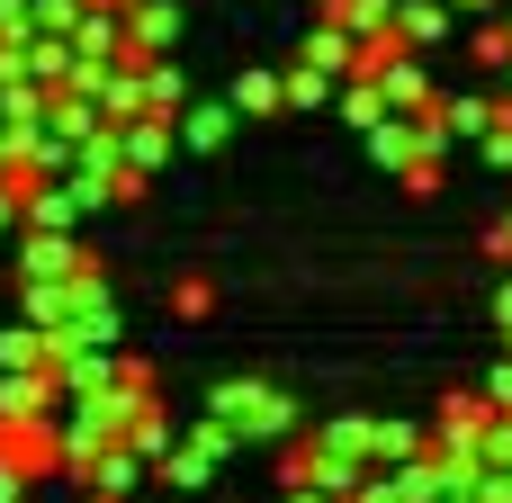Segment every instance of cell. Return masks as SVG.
I'll list each match as a JSON object with an SVG mask.
<instances>
[{
    "label": "cell",
    "mask_w": 512,
    "mask_h": 503,
    "mask_svg": "<svg viewBox=\"0 0 512 503\" xmlns=\"http://www.w3.org/2000/svg\"><path fill=\"white\" fill-rule=\"evenodd\" d=\"M495 315H504V333H512V288H504V297H495Z\"/></svg>",
    "instance_id": "22"
},
{
    "label": "cell",
    "mask_w": 512,
    "mask_h": 503,
    "mask_svg": "<svg viewBox=\"0 0 512 503\" xmlns=\"http://www.w3.org/2000/svg\"><path fill=\"white\" fill-rule=\"evenodd\" d=\"M288 503H333V495H315V486H297V495H288Z\"/></svg>",
    "instance_id": "21"
},
{
    "label": "cell",
    "mask_w": 512,
    "mask_h": 503,
    "mask_svg": "<svg viewBox=\"0 0 512 503\" xmlns=\"http://www.w3.org/2000/svg\"><path fill=\"white\" fill-rule=\"evenodd\" d=\"M468 45H477V63H512V27H504V18H486Z\"/></svg>",
    "instance_id": "16"
},
{
    "label": "cell",
    "mask_w": 512,
    "mask_h": 503,
    "mask_svg": "<svg viewBox=\"0 0 512 503\" xmlns=\"http://www.w3.org/2000/svg\"><path fill=\"white\" fill-rule=\"evenodd\" d=\"M225 450H234V432H225V423H216V414H207V423H198V432H189V459H180V450H171V468H162V477H171V486H207V477H216V459H225Z\"/></svg>",
    "instance_id": "3"
},
{
    "label": "cell",
    "mask_w": 512,
    "mask_h": 503,
    "mask_svg": "<svg viewBox=\"0 0 512 503\" xmlns=\"http://www.w3.org/2000/svg\"><path fill=\"white\" fill-rule=\"evenodd\" d=\"M342 117H351V126H378V117H387V90H378V81H351V90H342Z\"/></svg>",
    "instance_id": "15"
},
{
    "label": "cell",
    "mask_w": 512,
    "mask_h": 503,
    "mask_svg": "<svg viewBox=\"0 0 512 503\" xmlns=\"http://www.w3.org/2000/svg\"><path fill=\"white\" fill-rule=\"evenodd\" d=\"M54 396H63L54 369H9V378H0V423H18V414H54Z\"/></svg>",
    "instance_id": "5"
},
{
    "label": "cell",
    "mask_w": 512,
    "mask_h": 503,
    "mask_svg": "<svg viewBox=\"0 0 512 503\" xmlns=\"http://www.w3.org/2000/svg\"><path fill=\"white\" fill-rule=\"evenodd\" d=\"M315 441H324L342 468H369V423H333V432H315Z\"/></svg>",
    "instance_id": "14"
},
{
    "label": "cell",
    "mask_w": 512,
    "mask_h": 503,
    "mask_svg": "<svg viewBox=\"0 0 512 503\" xmlns=\"http://www.w3.org/2000/svg\"><path fill=\"white\" fill-rule=\"evenodd\" d=\"M486 423H495V396H450L441 405V441H477Z\"/></svg>",
    "instance_id": "9"
},
{
    "label": "cell",
    "mask_w": 512,
    "mask_h": 503,
    "mask_svg": "<svg viewBox=\"0 0 512 503\" xmlns=\"http://www.w3.org/2000/svg\"><path fill=\"white\" fill-rule=\"evenodd\" d=\"M324 99H333V72H324V63H306V54H297V63H288V72H279V108H324Z\"/></svg>",
    "instance_id": "8"
},
{
    "label": "cell",
    "mask_w": 512,
    "mask_h": 503,
    "mask_svg": "<svg viewBox=\"0 0 512 503\" xmlns=\"http://www.w3.org/2000/svg\"><path fill=\"white\" fill-rule=\"evenodd\" d=\"M9 225H18V198H9V189H0V234H9Z\"/></svg>",
    "instance_id": "20"
},
{
    "label": "cell",
    "mask_w": 512,
    "mask_h": 503,
    "mask_svg": "<svg viewBox=\"0 0 512 503\" xmlns=\"http://www.w3.org/2000/svg\"><path fill=\"white\" fill-rule=\"evenodd\" d=\"M171 306H180V315H207V306H216V288H207V279H180V288H171Z\"/></svg>",
    "instance_id": "17"
},
{
    "label": "cell",
    "mask_w": 512,
    "mask_h": 503,
    "mask_svg": "<svg viewBox=\"0 0 512 503\" xmlns=\"http://www.w3.org/2000/svg\"><path fill=\"white\" fill-rule=\"evenodd\" d=\"M378 90H387V108H396V117H405V108H414V99H423V72H414V63H405V54H396V63H387V72H378Z\"/></svg>",
    "instance_id": "12"
},
{
    "label": "cell",
    "mask_w": 512,
    "mask_h": 503,
    "mask_svg": "<svg viewBox=\"0 0 512 503\" xmlns=\"http://www.w3.org/2000/svg\"><path fill=\"white\" fill-rule=\"evenodd\" d=\"M387 27H396L405 45H441V36H450V0H405V9L387 0Z\"/></svg>",
    "instance_id": "6"
},
{
    "label": "cell",
    "mask_w": 512,
    "mask_h": 503,
    "mask_svg": "<svg viewBox=\"0 0 512 503\" xmlns=\"http://www.w3.org/2000/svg\"><path fill=\"white\" fill-rule=\"evenodd\" d=\"M18 270H27V279H72V270H90V252H81L63 225H36V234H27V261H18Z\"/></svg>",
    "instance_id": "4"
},
{
    "label": "cell",
    "mask_w": 512,
    "mask_h": 503,
    "mask_svg": "<svg viewBox=\"0 0 512 503\" xmlns=\"http://www.w3.org/2000/svg\"><path fill=\"white\" fill-rule=\"evenodd\" d=\"M63 360V333L27 324V333H0V369H54Z\"/></svg>",
    "instance_id": "7"
},
{
    "label": "cell",
    "mask_w": 512,
    "mask_h": 503,
    "mask_svg": "<svg viewBox=\"0 0 512 503\" xmlns=\"http://www.w3.org/2000/svg\"><path fill=\"white\" fill-rule=\"evenodd\" d=\"M450 9H486V0H450Z\"/></svg>",
    "instance_id": "23"
},
{
    "label": "cell",
    "mask_w": 512,
    "mask_h": 503,
    "mask_svg": "<svg viewBox=\"0 0 512 503\" xmlns=\"http://www.w3.org/2000/svg\"><path fill=\"white\" fill-rule=\"evenodd\" d=\"M216 423H225L234 441H279V432L297 423V405H288L279 387H216Z\"/></svg>",
    "instance_id": "1"
},
{
    "label": "cell",
    "mask_w": 512,
    "mask_h": 503,
    "mask_svg": "<svg viewBox=\"0 0 512 503\" xmlns=\"http://www.w3.org/2000/svg\"><path fill=\"white\" fill-rule=\"evenodd\" d=\"M351 477H360V468H342L324 441H288V450H279V486H288V495H297V486H315V495H342Z\"/></svg>",
    "instance_id": "2"
},
{
    "label": "cell",
    "mask_w": 512,
    "mask_h": 503,
    "mask_svg": "<svg viewBox=\"0 0 512 503\" xmlns=\"http://www.w3.org/2000/svg\"><path fill=\"white\" fill-rule=\"evenodd\" d=\"M504 27H512V18H504Z\"/></svg>",
    "instance_id": "24"
},
{
    "label": "cell",
    "mask_w": 512,
    "mask_h": 503,
    "mask_svg": "<svg viewBox=\"0 0 512 503\" xmlns=\"http://www.w3.org/2000/svg\"><path fill=\"white\" fill-rule=\"evenodd\" d=\"M486 252H495V261H512V216L495 225V234H486Z\"/></svg>",
    "instance_id": "18"
},
{
    "label": "cell",
    "mask_w": 512,
    "mask_h": 503,
    "mask_svg": "<svg viewBox=\"0 0 512 503\" xmlns=\"http://www.w3.org/2000/svg\"><path fill=\"white\" fill-rule=\"evenodd\" d=\"M234 108H243V117H270V108H279V72H243V81H234Z\"/></svg>",
    "instance_id": "13"
},
{
    "label": "cell",
    "mask_w": 512,
    "mask_h": 503,
    "mask_svg": "<svg viewBox=\"0 0 512 503\" xmlns=\"http://www.w3.org/2000/svg\"><path fill=\"white\" fill-rule=\"evenodd\" d=\"M306 63H324V72H342V63H351V27H333V18H324V27L306 36Z\"/></svg>",
    "instance_id": "11"
},
{
    "label": "cell",
    "mask_w": 512,
    "mask_h": 503,
    "mask_svg": "<svg viewBox=\"0 0 512 503\" xmlns=\"http://www.w3.org/2000/svg\"><path fill=\"white\" fill-rule=\"evenodd\" d=\"M495 414H512V360L495 369Z\"/></svg>",
    "instance_id": "19"
},
{
    "label": "cell",
    "mask_w": 512,
    "mask_h": 503,
    "mask_svg": "<svg viewBox=\"0 0 512 503\" xmlns=\"http://www.w3.org/2000/svg\"><path fill=\"white\" fill-rule=\"evenodd\" d=\"M171 126H189V144H198V153H216V144L234 135V108H180Z\"/></svg>",
    "instance_id": "10"
}]
</instances>
